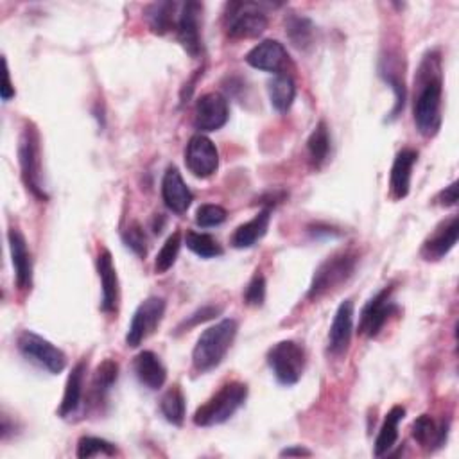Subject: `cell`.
I'll list each match as a JSON object with an SVG mask.
<instances>
[{
	"label": "cell",
	"mask_w": 459,
	"mask_h": 459,
	"mask_svg": "<svg viewBox=\"0 0 459 459\" xmlns=\"http://www.w3.org/2000/svg\"><path fill=\"white\" fill-rule=\"evenodd\" d=\"M443 106V63L440 51H429L415 75L413 115L422 136H434L441 128Z\"/></svg>",
	"instance_id": "obj_1"
},
{
	"label": "cell",
	"mask_w": 459,
	"mask_h": 459,
	"mask_svg": "<svg viewBox=\"0 0 459 459\" xmlns=\"http://www.w3.org/2000/svg\"><path fill=\"white\" fill-rule=\"evenodd\" d=\"M239 332V323L234 318L221 320L219 323L208 327L199 338L192 350V366L198 373H206L217 368L228 350L232 348Z\"/></svg>",
	"instance_id": "obj_2"
},
{
	"label": "cell",
	"mask_w": 459,
	"mask_h": 459,
	"mask_svg": "<svg viewBox=\"0 0 459 459\" xmlns=\"http://www.w3.org/2000/svg\"><path fill=\"white\" fill-rule=\"evenodd\" d=\"M248 386L245 382L232 380L226 382L217 393H214L198 411L194 413V424L198 427H215L232 418L246 402Z\"/></svg>",
	"instance_id": "obj_3"
},
{
	"label": "cell",
	"mask_w": 459,
	"mask_h": 459,
	"mask_svg": "<svg viewBox=\"0 0 459 459\" xmlns=\"http://www.w3.org/2000/svg\"><path fill=\"white\" fill-rule=\"evenodd\" d=\"M42 138L40 131L33 122H26L20 140H19V164L22 171V180L27 187V191L42 199L47 201L49 196L43 187L42 180Z\"/></svg>",
	"instance_id": "obj_4"
},
{
	"label": "cell",
	"mask_w": 459,
	"mask_h": 459,
	"mask_svg": "<svg viewBox=\"0 0 459 459\" xmlns=\"http://www.w3.org/2000/svg\"><path fill=\"white\" fill-rule=\"evenodd\" d=\"M357 266V255L354 252H339L325 259L315 271L307 298L316 301L331 291L341 287L354 275Z\"/></svg>",
	"instance_id": "obj_5"
},
{
	"label": "cell",
	"mask_w": 459,
	"mask_h": 459,
	"mask_svg": "<svg viewBox=\"0 0 459 459\" xmlns=\"http://www.w3.org/2000/svg\"><path fill=\"white\" fill-rule=\"evenodd\" d=\"M268 364L275 375V378L282 386H294L300 382L305 362H307V355H305V348L291 339L280 341L273 345L268 352Z\"/></svg>",
	"instance_id": "obj_6"
},
{
	"label": "cell",
	"mask_w": 459,
	"mask_h": 459,
	"mask_svg": "<svg viewBox=\"0 0 459 459\" xmlns=\"http://www.w3.org/2000/svg\"><path fill=\"white\" fill-rule=\"evenodd\" d=\"M224 29L234 40L259 38L268 29V17L255 3H230L226 6Z\"/></svg>",
	"instance_id": "obj_7"
},
{
	"label": "cell",
	"mask_w": 459,
	"mask_h": 459,
	"mask_svg": "<svg viewBox=\"0 0 459 459\" xmlns=\"http://www.w3.org/2000/svg\"><path fill=\"white\" fill-rule=\"evenodd\" d=\"M166 307H167V303L162 296L145 298L138 305L131 318V323H129V329L126 334V345L131 348L140 346L162 323Z\"/></svg>",
	"instance_id": "obj_8"
},
{
	"label": "cell",
	"mask_w": 459,
	"mask_h": 459,
	"mask_svg": "<svg viewBox=\"0 0 459 459\" xmlns=\"http://www.w3.org/2000/svg\"><path fill=\"white\" fill-rule=\"evenodd\" d=\"M17 348L27 361L38 364L52 375H58L66 368V355L51 341L31 331L19 334Z\"/></svg>",
	"instance_id": "obj_9"
},
{
	"label": "cell",
	"mask_w": 459,
	"mask_h": 459,
	"mask_svg": "<svg viewBox=\"0 0 459 459\" xmlns=\"http://www.w3.org/2000/svg\"><path fill=\"white\" fill-rule=\"evenodd\" d=\"M393 287H385L378 291L366 305L361 313L359 320V334L366 338H375L385 329L393 313H397V305L393 301Z\"/></svg>",
	"instance_id": "obj_10"
},
{
	"label": "cell",
	"mask_w": 459,
	"mask_h": 459,
	"mask_svg": "<svg viewBox=\"0 0 459 459\" xmlns=\"http://www.w3.org/2000/svg\"><path fill=\"white\" fill-rule=\"evenodd\" d=\"M185 166L196 178H210L219 167V151L203 133L191 136L185 147Z\"/></svg>",
	"instance_id": "obj_11"
},
{
	"label": "cell",
	"mask_w": 459,
	"mask_h": 459,
	"mask_svg": "<svg viewBox=\"0 0 459 459\" xmlns=\"http://www.w3.org/2000/svg\"><path fill=\"white\" fill-rule=\"evenodd\" d=\"M230 119L228 101L219 92H208L196 103L194 126L199 133H212L221 129Z\"/></svg>",
	"instance_id": "obj_12"
},
{
	"label": "cell",
	"mask_w": 459,
	"mask_h": 459,
	"mask_svg": "<svg viewBox=\"0 0 459 459\" xmlns=\"http://www.w3.org/2000/svg\"><path fill=\"white\" fill-rule=\"evenodd\" d=\"M457 237H459V217L452 215L441 221L434 228V232L425 239L420 255L425 261H440L455 246Z\"/></svg>",
	"instance_id": "obj_13"
},
{
	"label": "cell",
	"mask_w": 459,
	"mask_h": 459,
	"mask_svg": "<svg viewBox=\"0 0 459 459\" xmlns=\"http://www.w3.org/2000/svg\"><path fill=\"white\" fill-rule=\"evenodd\" d=\"M203 12V6L199 3H187L182 6V12L178 15L176 22V35L182 47L191 56H199L203 43H201V29H199V15Z\"/></svg>",
	"instance_id": "obj_14"
},
{
	"label": "cell",
	"mask_w": 459,
	"mask_h": 459,
	"mask_svg": "<svg viewBox=\"0 0 459 459\" xmlns=\"http://www.w3.org/2000/svg\"><path fill=\"white\" fill-rule=\"evenodd\" d=\"M289 61V54L285 47L276 40H264L255 45L246 54V63L257 70L271 72V74H284V68Z\"/></svg>",
	"instance_id": "obj_15"
},
{
	"label": "cell",
	"mask_w": 459,
	"mask_h": 459,
	"mask_svg": "<svg viewBox=\"0 0 459 459\" xmlns=\"http://www.w3.org/2000/svg\"><path fill=\"white\" fill-rule=\"evenodd\" d=\"M12 261L15 269V282L20 291H29L33 287V259L27 248V241L24 234L17 228H12L8 232Z\"/></svg>",
	"instance_id": "obj_16"
},
{
	"label": "cell",
	"mask_w": 459,
	"mask_h": 459,
	"mask_svg": "<svg viewBox=\"0 0 459 459\" xmlns=\"http://www.w3.org/2000/svg\"><path fill=\"white\" fill-rule=\"evenodd\" d=\"M97 273H99L101 291H103L101 311L105 315H113V313H117V307H119L121 291H119L117 269H115L112 253L108 250H101V253L97 257Z\"/></svg>",
	"instance_id": "obj_17"
},
{
	"label": "cell",
	"mask_w": 459,
	"mask_h": 459,
	"mask_svg": "<svg viewBox=\"0 0 459 459\" xmlns=\"http://www.w3.org/2000/svg\"><path fill=\"white\" fill-rule=\"evenodd\" d=\"M354 334V301L345 300L332 320L329 332V352L332 355L346 354Z\"/></svg>",
	"instance_id": "obj_18"
},
{
	"label": "cell",
	"mask_w": 459,
	"mask_h": 459,
	"mask_svg": "<svg viewBox=\"0 0 459 459\" xmlns=\"http://www.w3.org/2000/svg\"><path fill=\"white\" fill-rule=\"evenodd\" d=\"M133 371L140 385L151 392H159L160 388H164L167 380V370L164 362L151 350H144L135 357Z\"/></svg>",
	"instance_id": "obj_19"
},
{
	"label": "cell",
	"mask_w": 459,
	"mask_h": 459,
	"mask_svg": "<svg viewBox=\"0 0 459 459\" xmlns=\"http://www.w3.org/2000/svg\"><path fill=\"white\" fill-rule=\"evenodd\" d=\"M162 198L166 206L175 214H185L194 201L191 189L187 187V183L182 178V173L175 166L167 167L164 175Z\"/></svg>",
	"instance_id": "obj_20"
},
{
	"label": "cell",
	"mask_w": 459,
	"mask_h": 459,
	"mask_svg": "<svg viewBox=\"0 0 459 459\" xmlns=\"http://www.w3.org/2000/svg\"><path fill=\"white\" fill-rule=\"evenodd\" d=\"M418 160V152L411 147H404L395 157L392 173H390V192L393 199H404L411 189L413 167Z\"/></svg>",
	"instance_id": "obj_21"
},
{
	"label": "cell",
	"mask_w": 459,
	"mask_h": 459,
	"mask_svg": "<svg viewBox=\"0 0 459 459\" xmlns=\"http://www.w3.org/2000/svg\"><path fill=\"white\" fill-rule=\"evenodd\" d=\"M87 366H89L87 359H82L78 364L72 368V371L68 373L66 385H65V393H63V401H61V406L58 409V415L61 418H66L72 413H75V409H78L80 404H82Z\"/></svg>",
	"instance_id": "obj_22"
},
{
	"label": "cell",
	"mask_w": 459,
	"mask_h": 459,
	"mask_svg": "<svg viewBox=\"0 0 459 459\" xmlns=\"http://www.w3.org/2000/svg\"><path fill=\"white\" fill-rule=\"evenodd\" d=\"M269 222H271V208H264L252 221L237 226L230 243H232V246L237 250H246L255 246L268 234Z\"/></svg>",
	"instance_id": "obj_23"
},
{
	"label": "cell",
	"mask_w": 459,
	"mask_h": 459,
	"mask_svg": "<svg viewBox=\"0 0 459 459\" xmlns=\"http://www.w3.org/2000/svg\"><path fill=\"white\" fill-rule=\"evenodd\" d=\"M411 434L416 443L425 448H440L445 445L448 436V422L436 424L429 415H422L415 420Z\"/></svg>",
	"instance_id": "obj_24"
},
{
	"label": "cell",
	"mask_w": 459,
	"mask_h": 459,
	"mask_svg": "<svg viewBox=\"0 0 459 459\" xmlns=\"http://www.w3.org/2000/svg\"><path fill=\"white\" fill-rule=\"evenodd\" d=\"M404 416H406V409L402 406L392 408V411L386 415V418H385V422H382L380 431L377 434V440H375L373 454L377 457L388 454L395 447V443L399 440V425L404 420Z\"/></svg>",
	"instance_id": "obj_25"
},
{
	"label": "cell",
	"mask_w": 459,
	"mask_h": 459,
	"mask_svg": "<svg viewBox=\"0 0 459 459\" xmlns=\"http://www.w3.org/2000/svg\"><path fill=\"white\" fill-rule=\"evenodd\" d=\"M285 35L291 40V43L300 49V51H307L309 47L315 45V38H316V26L313 24L311 19L303 17V15H296L291 13L285 19Z\"/></svg>",
	"instance_id": "obj_26"
},
{
	"label": "cell",
	"mask_w": 459,
	"mask_h": 459,
	"mask_svg": "<svg viewBox=\"0 0 459 459\" xmlns=\"http://www.w3.org/2000/svg\"><path fill=\"white\" fill-rule=\"evenodd\" d=\"M176 10H178L176 3H155L147 6L145 20L149 24V29L155 35H167L169 31L176 29V22H178Z\"/></svg>",
	"instance_id": "obj_27"
},
{
	"label": "cell",
	"mask_w": 459,
	"mask_h": 459,
	"mask_svg": "<svg viewBox=\"0 0 459 459\" xmlns=\"http://www.w3.org/2000/svg\"><path fill=\"white\" fill-rule=\"evenodd\" d=\"M268 94H269L271 106L276 112L284 113L292 106L296 99V85L289 74H276L268 83Z\"/></svg>",
	"instance_id": "obj_28"
},
{
	"label": "cell",
	"mask_w": 459,
	"mask_h": 459,
	"mask_svg": "<svg viewBox=\"0 0 459 459\" xmlns=\"http://www.w3.org/2000/svg\"><path fill=\"white\" fill-rule=\"evenodd\" d=\"M331 147H332V140H331L329 126H327L325 121H320L318 126L315 128V131L311 133L309 140H307L309 160H311L315 169H322L323 164L329 160Z\"/></svg>",
	"instance_id": "obj_29"
},
{
	"label": "cell",
	"mask_w": 459,
	"mask_h": 459,
	"mask_svg": "<svg viewBox=\"0 0 459 459\" xmlns=\"http://www.w3.org/2000/svg\"><path fill=\"white\" fill-rule=\"evenodd\" d=\"M117 378H119V362L117 361L106 359L97 366V370L94 373V380H92V393H90L94 399V404H99L106 399V395L113 388Z\"/></svg>",
	"instance_id": "obj_30"
},
{
	"label": "cell",
	"mask_w": 459,
	"mask_h": 459,
	"mask_svg": "<svg viewBox=\"0 0 459 459\" xmlns=\"http://www.w3.org/2000/svg\"><path fill=\"white\" fill-rule=\"evenodd\" d=\"M380 75L385 78V82L393 89L395 94V106L390 113V121H395L399 117V113H402L404 105H406V85H404V78L399 72V66L388 59L386 65H380Z\"/></svg>",
	"instance_id": "obj_31"
},
{
	"label": "cell",
	"mask_w": 459,
	"mask_h": 459,
	"mask_svg": "<svg viewBox=\"0 0 459 459\" xmlns=\"http://www.w3.org/2000/svg\"><path fill=\"white\" fill-rule=\"evenodd\" d=\"M160 411L164 415V418L173 424V425H183L185 420V395L182 392V388L178 385H175L173 388H169L160 401Z\"/></svg>",
	"instance_id": "obj_32"
},
{
	"label": "cell",
	"mask_w": 459,
	"mask_h": 459,
	"mask_svg": "<svg viewBox=\"0 0 459 459\" xmlns=\"http://www.w3.org/2000/svg\"><path fill=\"white\" fill-rule=\"evenodd\" d=\"M185 245L187 248L196 253L201 259H215L222 255L221 245L208 234L201 232H187L185 236Z\"/></svg>",
	"instance_id": "obj_33"
},
{
	"label": "cell",
	"mask_w": 459,
	"mask_h": 459,
	"mask_svg": "<svg viewBox=\"0 0 459 459\" xmlns=\"http://www.w3.org/2000/svg\"><path fill=\"white\" fill-rule=\"evenodd\" d=\"M180 250H182V234H180V232H175L173 236L167 237V241L164 243L162 250L159 252L157 261H155V271H157L159 275L167 273V271L176 264V259H178V255H180Z\"/></svg>",
	"instance_id": "obj_34"
},
{
	"label": "cell",
	"mask_w": 459,
	"mask_h": 459,
	"mask_svg": "<svg viewBox=\"0 0 459 459\" xmlns=\"http://www.w3.org/2000/svg\"><path fill=\"white\" fill-rule=\"evenodd\" d=\"M117 447L103 438L96 436H83L78 441V457L89 459L94 455H115Z\"/></svg>",
	"instance_id": "obj_35"
},
{
	"label": "cell",
	"mask_w": 459,
	"mask_h": 459,
	"mask_svg": "<svg viewBox=\"0 0 459 459\" xmlns=\"http://www.w3.org/2000/svg\"><path fill=\"white\" fill-rule=\"evenodd\" d=\"M122 241L124 245L138 257H145L147 255V239H145V234L144 230L138 222H131L124 232H122Z\"/></svg>",
	"instance_id": "obj_36"
},
{
	"label": "cell",
	"mask_w": 459,
	"mask_h": 459,
	"mask_svg": "<svg viewBox=\"0 0 459 459\" xmlns=\"http://www.w3.org/2000/svg\"><path fill=\"white\" fill-rule=\"evenodd\" d=\"M228 212L221 205H201L196 210V224L201 228H214L226 221Z\"/></svg>",
	"instance_id": "obj_37"
},
{
	"label": "cell",
	"mask_w": 459,
	"mask_h": 459,
	"mask_svg": "<svg viewBox=\"0 0 459 459\" xmlns=\"http://www.w3.org/2000/svg\"><path fill=\"white\" fill-rule=\"evenodd\" d=\"M243 298L250 307H262L266 300V278L262 273H255V276L246 285Z\"/></svg>",
	"instance_id": "obj_38"
},
{
	"label": "cell",
	"mask_w": 459,
	"mask_h": 459,
	"mask_svg": "<svg viewBox=\"0 0 459 459\" xmlns=\"http://www.w3.org/2000/svg\"><path fill=\"white\" fill-rule=\"evenodd\" d=\"M222 309L221 307H215V305H205V307L198 309L194 315H191L180 327H178V334L192 329V327H198L199 323H205V322H210L214 320L217 315H221Z\"/></svg>",
	"instance_id": "obj_39"
},
{
	"label": "cell",
	"mask_w": 459,
	"mask_h": 459,
	"mask_svg": "<svg viewBox=\"0 0 459 459\" xmlns=\"http://www.w3.org/2000/svg\"><path fill=\"white\" fill-rule=\"evenodd\" d=\"M438 201L441 206H454L457 203V182H452L438 194Z\"/></svg>",
	"instance_id": "obj_40"
},
{
	"label": "cell",
	"mask_w": 459,
	"mask_h": 459,
	"mask_svg": "<svg viewBox=\"0 0 459 459\" xmlns=\"http://www.w3.org/2000/svg\"><path fill=\"white\" fill-rule=\"evenodd\" d=\"M4 63V87H3V101H10L15 97V89L12 85V78H10V66H8V59H3Z\"/></svg>",
	"instance_id": "obj_41"
},
{
	"label": "cell",
	"mask_w": 459,
	"mask_h": 459,
	"mask_svg": "<svg viewBox=\"0 0 459 459\" xmlns=\"http://www.w3.org/2000/svg\"><path fill=\"white\" fill-rule=\"evenodd\" d=\"M280 455L282 457H292V455H298V457H301V455H313V452L309 450V448H305V447H301V445H296V447H287V448H284L282 452H280Z\"/></svg>",
	"instance_id": "obj_42"
}]
</instances>
